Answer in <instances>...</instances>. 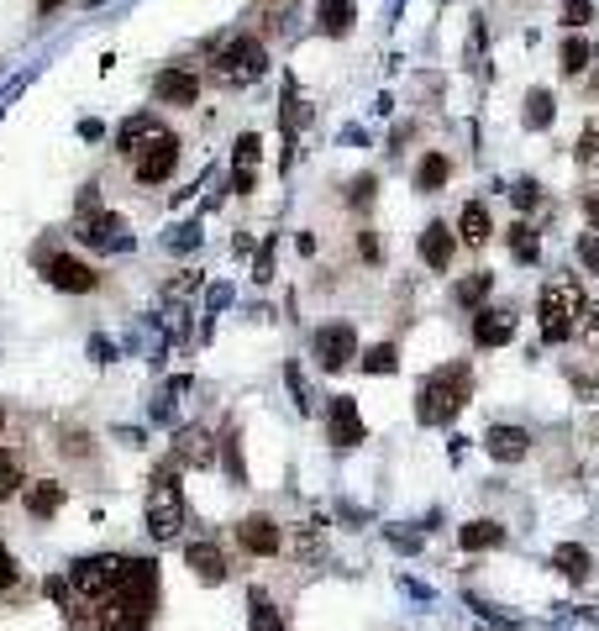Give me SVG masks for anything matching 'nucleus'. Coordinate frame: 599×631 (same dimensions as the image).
<instances>
[{
  "label": "nucleus",
  "instance_id": "40",
  "mask_svg": "<svg viewBox=\"0 0 599 631\" xmlns=\"http://www.w3.org/2000/svg\"><path fill=\"white\" fill-rule=\"evenodd\" d=\"M16 579H22V563H16V553L6 542H0V589H11Z\"/></svg>",
  "mask_w": 599,
  "mask_h": 631
},
{
  "label": "nucleus",
  "instance_id": "19",
  "mask_svg": "<svg viewBox=\"0 0 599 631\" xmlns=\"http://www.w3.org/2000/svg\"><path fill=\"white\" fill-rule=\"evenodd\" d=\"M163 127H158V116H127V121H121V132H116V153L121 158H137L142 153V142H148V137H158Z\"/></svg>",
  "mask_w": 599,
  "mask_h": 631
},
{
  "label": "nucleus",
  "instance_id": "28",
  "mask_svg": "<svg viewBox=\"0 0 599 631\" xmlns=\"http://www.w3.org/2000/svg\"><path fill=\"white\" fill-rule=\"evenodd\" d=\"M510 253H515V263H526V269L542 258V237H536L531 221H515V227H510Z\"/></svg>",
  "mask_w": 599,
  "mask_h": 631
},
{
  "label": "nucleus",
  "instance_id": "23",
  "mask_svg": "<svg viewBox=\"0 0 599 631\" xmlns=\"http://www.w3.org/2000/svg\"><path fill=\"white\" fill-rule=\"evenodd\" d=\"M316 27L326 37H347L353 32V0H316Z\"/></svg>",
  "mask_w": 599,
  "mask_h": 631
},
{
  "label": "nucleus",
  "instance_id": "10",
  "mask_svg": "<svg viewBox=\"0 0 599 631\" xmlns=\"http://www.w3.org/2000/svg\"><path fill=\"white\" fill-rule=\"evenodd\" d=\"M153 100H158V106H195V100H200V74H195V69H184V64L158 69V79H153Z\"/></svg>",
  "mask_w": 599,
  "mask_h": 631
},
{
  "label": "nucleus",
  "instance_id": "48",
  "mask_svg": "<svg viewBox=\"0 0 599 631\" xmlns=\"http://www.w3.org/2000/svg\"><path fill=\"white\" fill-rule=\"evenodd\" d=\"M479 631H515V626H479Z\"/></svg>",
  "mask_w": 599,
  "mask_h": 631
},
{
  "label": "nucleus",
  "instance_id": "12",
  "mask_svg": "<svg viewBox=\"0 0 599 631\" xmlns=\"http://www.w3.org/2000/svg\"><path fill=\"white\" fill-rule=\"evenodd\" d=\"M515 337V311L510 305H479L473 311V342L479 348H500V342Z\"/></svg>",
  "mask_w": 599,
  "mask_h": 631
},
{
  "label": "nucleus",
  "instance_id": "36",
  "mask_svg": "<svg viewBox=\"0 0 599 631\" xmlns=\"http://www.w3.org/2000/svg\"><path fill=\"white\" fill-rule=\"evenodd\" d=\"M374 195H379V179L374 174H358L353 185H347V206H374Z\"/></svg>",
  "mask_w": 599,
  "mask_h": 631
},
{
  "label": "nucleus",
  "instance_id": "11",
  "mask_svg": "<svg viewBox=\"0 0 599 631\" xmlns=\"http://www.w3.org/2000/svg\"><path fill=\"white\" fill-rule=\"evenodd\" d=\"M326 437H332V447H358L368 437L353 395H332V405H326Z\"/></svg>",
  "mask_w": 599,
  "mask_h": 631
},
{
  "label": "nucleus",
  "instance_id": "39",
  "mask_svg": "<svg viewBox=\"0 0 599 631\" xmlns=\"http://www.w3.org/2000/svg\"><path fill=\"white\" fill-rule=\"evenodd\" d=\"M589 16H594L589 0H568V6H563V27H568V32H578V27H589Z\"/></svg>",
  "mask_w": 599,
  "mask_h": 631
},
{
  "label": "nucleus",
  "instance_id": "6",
  "mask_svg": "<svg viewBox=\"0 0 599 631\" xmlns=\"http://www.w3.org/2000/svg\"><path fill=\"white\" fill-rule=\"evenodd\" d=\"M174 169H179V137L163 127L158 137L142 142V153L132 158V179L137 185H163V179H174Z\"/></svg>",
  "mask_w": 599,
  "mask_h": 631
},
{
  "label": "nucleus",
  "instance_id": "26",
  "mask_svg": "<svg viewBox=\"0 0 599 631\" xmlns=\"http://www.w3.org/2000/svg\"><path fill=\"white\" fill-rule=\"evenodd\" d=\"M447 179H452V158H447V153H426V158H421V169H416V190L437 195Z\"/></svg>",
  "mask_w": 599,
  "mask_h": 631
},
{
  "label": "nucleus",
  "instance_id": "15",
  "mask_svg": "<svg viewBox=\"0 0 599 631\" xmlns=\"http://www.w3.org/2000/svg\"><path fill=\"white\" fill-rule=\"evenodd\" d=\"M174 463H190V468H211L216 463V437L205 426H184L174 437Z\"/></svg>",
  "mask_w": 599,
  "mask_h": 631
},
{
  "label": "nucleus",
  "instance_id": "45",
  "mask_svg": "<svg viewBox=\"0 0 599 631\" xmlns=\"http://www.w3.org/2000/svg\"><path fill=\"white\" fill-rule=\"evenodd\" d=\"M584 74H589V95H599V48H594V58H589Z\"/></svg>",
  "mask_w": 599,
  "mask_h": 631
},
{
  "label": "nucleus",
  "instance_id": "43",
  "mask_svg": "<svg viewBox=\"0 0 599 631\" xmlns=\"http://www.w3.org/2000/svg\"><path fill=\"white\" fill-rule=\"evenodd\" d=\"M584 216H589V227H599V185L584 190Z\"/></svg>",
  "mask_w": 599,
  "mask_h": 631
},
{
  "label": "nucleus",
  "instance_id": "41",
  "mask_svg": "<svg viewBox=\"0 0 599 631\" xmlns=\"http://www.w3.org/2000/svg\"><path fill=\"white\" fill-rule=\"evenodd\" d=\"M358 253H363L368 263H379V237H374V232H358Z\"/></svg>",
  "mask_w": 599,
  "mask_h": 631
},
{
  "label": "nucleus",
  "instance_id": "8",
  "mask_svg": "<svg viewBox=\"0 0 599 631\" xmlns=\"http://www.w3.org/2000/svg\"><path fill=\"white\" fill-rule=\"evenodd\" d=\"M43 279L53 284V290H64V295H90V290H100V274L90 269L85 258H69V253L48 258L43 263Z\"/></svg>",
  "mask_w": 599,
  "mask_h": 631
},
{
  "label": "nucleus",
  "instance_id": "5",
  "mask_svg": "<svg viewBox=\"0 0 599 631\" xmlns=\"http://www.w3.org/2000/svg\"><path fill=\"white\" fill-rule=\"evenodd\" d=\"M148 532L158 542H174L184 532V490L174 484V468H158L148 490Z\"/></svg>",
  "mask_w": 599,
  "mask_h": 631
},
{
  "label": "nucleus",
  "instance_id": "49",
  "mask_svg": "<svg viewBox=\"0 0 599 631\" xmlns=\"http://www.w3.org/2000/svg\"><path fill=\"white\" fill-rule=\"evenodd\" d=\"M0 432H6V405H0Z\"/></svg>",
  "mask_w": 599,
  "mask_h": 631
},
{
  "label": "nucleus",
  "instance_id": "7",
  "mask_svg": "<svg viewBox=\"0 0 599 631\" xmlns=\"http://www.w3.org/2000/svg\"><path fill=\"white\" fill-rule=\"evenodd\" d=\"M237 547L247 558H279L284 553V526L268 511H253V516L237 521Z\"/></svg>",
  "mask_w": 599,
  "mask_h": 631
},
{
  "label": "nucleus",
  "instance_id": "37",
  "mask_svg": "<svg viewBox=\"0 0 599 631\" xmlns=\"http://www.w3.org/2000/svg\"><path fill=\"white\" fill-rule=\"evenodd\" d=\"M510 200H515V211H536L542 206V185H536V179H521V185L510 190Z\"/></svg>",
  "mask_w": 599,
  "mask_h": 631
},
{
  "label": "nucleus",
  "instance_id": "21",
  "mask_svg": "<svg viewBox=\"0 0 599 631\" xmlns=\"http://www.w3.org/2000/svg\"><path fill=\"white\" fill-rule=\"evenodd\" d=\"M489 206H484V200H468V206H463V216H458V242H463V248H484V242H489Z\"/></svg>",
  "mask_w": 599,
  "mask_h": 631
},
{
  "label": "nucleus",
  "instance_id": "1",
  "mask_svg": "<svg viewBox=\"0 0 599 631\" xmlns=\"http://www.w3.org/2000/svg\"><path fill=\"white\" fill-rule=\"evenodd\" d=\"M48 595L74 621L95 616L100 631H148L158 616V563L121 558V553H90L64 579H48Z\"/></svg>",
  "mask_w": 599,
  "mask_h": 631
},
{
  "label": "nucleus",
  "instance_id": "27",
  "mask_svg": "<svg viewBox=\"0 0 599 631\" xmlns=\"http://www.w3.org/2000/svg\"><path fill=\"white\" fill-rule=\"evenodd\" d=\"M489 290H494V274H489V269H479V274H468V279L458 284V290H452V300H458L463 311H479V305L489 300Z\"/></svg>",
  "mask_w": 599,
  "mask_h": 631
},
{
  "label": "nucleus",
  "instance_id": "44",
  "mask_svg": "<svg viewBox=\"0 0 599 631\" xmlns=\"http://www.w3.org/2000/svg\"><path fill=\"white\" fill-rule=\"evenodd\" d=\"M268 274H274V242H268V248L258 253V274H253V279H268Z\"/></svg>",
  "mask_w": 599,
  "mask_h": 631
},
{
  "label": "nucleus",
  "instance_id": "22",
  "mask_svg": "<svg viewBox=\"0 0 599 631\" xmlns=\"http://www.w3.org/2000/svg\"><path fill=\"white\" fill-rule=\"evenodd\" d=\"M284 626H289L284 610L268 600L263 589H253V595H247V631H284Z\"/></svg>",
  "mask_w": 599,
  "mask_h": 631
},
{
  "label": "nucleus",
  "instance_id": "17",
  "mask_svg": "<svg viewBox=\"0 0 599 631\" xmlns=\"http://www.w3.org/2000/svg\"><path fill=\"white\" fill-rule=\"evenodd\" d=\"M484 447H489V458H500V463H521L531 453V432L526 426H489Z\"/></svg>",
  "mask_w": 599,
  "mask_h": 631
},
{
  "label": "nucleus",
  "instance_id": "14",
  "mask_svg": "<svg viewBox=\"0 0 599 631\" xmlns=\"http://www.w3.org/2000/svg\"><path fill=\"white\" fill-rule=\"evenodd\" d=\"M64 500H69V490H64L58 479H32L27 490H22V505H27V516H32V521L58 516V511H64Z\"/></svg>",
  "mask_w": 599,
  "mask_h": 631
},
{
  "label": "nucleus",
  "instance_id": "33",
  "mask_svg": "<svg viewBox=\"0 0 599 631\" xmlns=\"http://www.w3.org/2000/svg\"><path fill=\"white\" fill-rule=\"evenodd\" d=\"M258 158H263V137H258V132H242L232 164H237V169H258Z\"/></svg>",
  "mask_w": 599,
  "mask_h": 631
},
{
  "label": "nucleus",
  "instance_id": "4",
  "mask_svg": "<svg viewBox=\"0 0 599 631\" xmlns=\"http://www.w3.org/2000/svg\"><path fill=\"white\" fill-rule=\"evenodd\" d=\"M268 69V48L258 43L253 32H237V37H226V43L216 48L211 58V79L226 90H242V85H258Z\"/></svg>",
  "mask_w": 599,
  "mask_h": 631
},
{
  "label": "nucleus",
  "instance_id": "34",
  "mask_svg": "<svg viewBox=\"0 0 599 631\" xmlns=\"http://www.w3.org/2000/svg\"><path fill=\"white\" fill-rule=\"evenodd\" d=\"M573 158H578V164H599V116L589 121L584 132H578V142H573Z\"/></svg>",
  "mask_w": 599,
  "mask_h": 631
},
{
  "label": "nucleus",
  "instance_id": "47",
  "mask_svg": "<svg viewBox=\"0 0 599 631\" xmlns=\"http://www.w3.org/2000/svg\"><path fill=\"white\" fill-rule=\"evenodd\" d=\"M58 6H69V0H37V16H53Z\"/></svg>",
  "mask_w": 599,
  "mask_h": 631
},
{
  "label": "nucleus",
  "instance_id": "25",
  "mask_svg": "<svg viewBox=\"0 0 599 631\" xmlns=\"http://www.w3.org/2000/svg\"><path fill=\"white\" fill-rule=\"evenodd\" d=\"M458 542L468 547V553H489V547H505V526L500 521H468Z\"/></svg>",
  "mask_w": 599,
  "mask_h": 631
},
{
  "label": "nucleus",
  "instance_id": "30",
  "mask_svg": "<svg viewBox=\"0 0 599 631\" xmlns=\"http://www.w3.org/2000/svg\"><path fill=\"white\" fill-rule=\"evenodd\" d=\"M589 58H594V48L584 43V37H568L563 43V58H557V69H563V79H578L589 69Z\"/></svg>",
  "mask_w": 599,
  "mask_h": 631
},
{
  "label": "nucleus",
  "instance_id": "42",
  "mask_svg": "<svg viewBox=\"0 0 599 631\" xmlns=\"http://www.w3.org/2000/svg\"><path fill=\"white\" fill-rule=\"evenodd\" d=\"M64 453H69V458H85V453H90V437H85V432H69Z\"/></svg>",
  "mask_w": 599,
  "mask_h": 631
},
{
  "label": "nucleus",
  "instance_id": "3",
  "mask_svg": "<svg viewBox=\"0 0 599 631\" xmlns=\"http://www.w3.org/2000/svg\"><path fill=\"white\" fill-rule=\"evenodd\" d=\"M584 290H578L573 274H552L542 284V300H536V316H542V342H568L578 332V316H584Z\"/></svg>",
  "mask_w": 599,
  "mask_h": 631
},
{
  "label": "nucleus",
  "instance_id": "31",
  "mask_svg": "<svg viewBox=\"0 0 599 631\" xmlns=\"http://www.w3.org/2000/svg\"><path fill=\"white\" fill-rule=\"evenodd\" d=\"M552 116H557V100L547 90H531L526 95V127H552Z\"/></svg>",
  "mask_w": 599,
  "mask_h": 631
},
{
  "label": "nucleus",
  "instance_id": "20",
  "mask_svg": "<svg viewBox=\"0 0 599 631\" xmlns=\"http://www.w3.org/2000/svg\"><path fill=\"white\" fill-rule=\"evenodd\" d=\"M27 458L22 453H16V447H0V505H6V500H16V495H22L27 490Z\"/></svg>",
  "mask_w": 599,
  "mask_h": 631
},
{
  "label": "nucleus",
  "instance_id": "32",
  "mask_svg": "<svg viewBox=\"0 0 599 631\" xmlns=\"http://www.w3.org/2000/svg\"><path fill=\"white\" fill-rule=\"evenodd\" d=\"M395 369H400V348H395V342H379V348H368L363 374H395Z\"/></svg>",
  "mask_w": 599,
  "mask_h": 631
},
{
  "label": "nucleus",
  "instance_id": "18",
  "mask_svg": "<svg viewBox=\"0 0 599 631\" xmlns=\"http://www.w3.org/2000/svg\"><path fill=\"white\" fill-rule=\"evenodd\" d=\"M452 248H458V237H452L447 221H431V227L421 232V258H426V269H452Z\"/></svg>",
  "mask_w": 599,
  "mask_h": 631
},
{
  "label": "nucleus",
  "instance_id": "16",
  "mask_svg": "<svg viewBox=\"0 0 599 631\" xmlns=\"http://www.w3.org/2000/svg\"><path fill=\"white\" fill-rule=\"evenodd\" d=\"M184 563L195 568L200 584H226V574H232V568H226V553H221L216 542H190V547H184Z\"/></svg>",
  "mask_w": 599,
  "mask_h": 631
},
{
  "label": "nucleus",
  "instance_id": "13",
  "mask_svg": "<svg viewBox=\"0 0 599 631\" xmlns=\"http://www.w3.org/2000/svg\"><path fill=\"white\" fill-rule=\"evenodd\" d=\"M79 237L90 242V248H132V237H127V221L111 216V211H90V216H79Z\"/></svg>",
  "mask_w": 599,
  "mask_h": 631
},
{
  "label": "nucleus",
  "instance_id": "35",
  "mask_svg": "<svg viewBox=\"0 0 599 631\" xmlns=\"http://www.w3.org/2000/svg\"><path fill=\"white\" fill-rule=\"evenodd\" d=\"M578 342H584L589 353H599V305H584V316H578Z\"/></svg>",
  "mask_w": 599,
  "mask_h": 631
},
{
  "label": "nucleus",
  "instance_id": "24",
  "mask_svg": "<svg viewBox=\"0 0 599 631\" xmlns=\"http://www.w3.org/2000/svg\"><path fill=\"white\" fill-rule=\"evenodd\" d=\"M552 563H557V574H563V579H573V584H584V579L594 574L589 547H578V542H563V547L552 553Z\"/></svg>",
  "mask_w": 599,
  "mask_h": 631
},
{
  "label": "nucleus",
  "instance_id": "9",
  "mask_svg": "<svg viewBox=\"0 0 599 631\" xmlns=\"http://www.w3.org/2000/svg\"><path fill=\"white\" fill-rule=\"evenodd\" d=\"M311 348H316V363H321V369L337 374V369H347V363L358 358V332L347 327V321H337V327H321V332H316Z\"/></svg>",
  "mask_w": 599,
  "mask_h": 631
},
{
  "label": "nucleus",
  "instance_id": "46",
  "mask_svg": "<svg viewBox=\"0 0 599 631\" xmlns=\"http://www.w3.org/2000/svg\"><path fill=\"white\" fill-rule=\"evenodd\" d=\"M389 542H395V547H410V553L421 547V537H416V532H410V537H405V532H389Z\"/></svg>",
  "mask_w": 599,
  "mask_h": 631
},
{
  "label": "nucleus",
  "instance_id": "2",
  "mask_svg": "<svg viewBox=\"0 0 599 631\" xmlns=\"http://www.w3.org/2000/svg\"><path fill=\"white\" fill-rule=\"evenodd\" d=\"M468 395H473V369L468 363H442L437 374H426L421 395H416V421L421 426H447L468 405Z\"/></svg>",
  "mask_w": 599,
  "mask_h": 631
},
{
  "label": "nucleus",
  "instance_id": "38",
  "mask_svg": "<svg viewBox=\"0 0 599 631\" xmlns=\"http://www.w3.org/2000/svg\"><path fill=\"white\" fill-rule=\"evenodd\" d=\"M578 263L589 274H599V232H578Z\"/></svg>",
  "mask_w": 599,
  "mask_h": 631
},
{
  "label": "nucleus",
  "instance_id": "29",
  "mask_svg": "<svg viewBox=\"0 0 599 631\" xmlns=\"http://www.w3.org/2000/svg\"><path fill=\"white\" fill-rule=\"evenodd\" d=\"M289 553L305 558V563L321 558V553H326V542H321V521H300V526H295V537H289Z\"/></svg>",
  "mask_w": 599,
  "mask_h": 631
}]
</instances>
